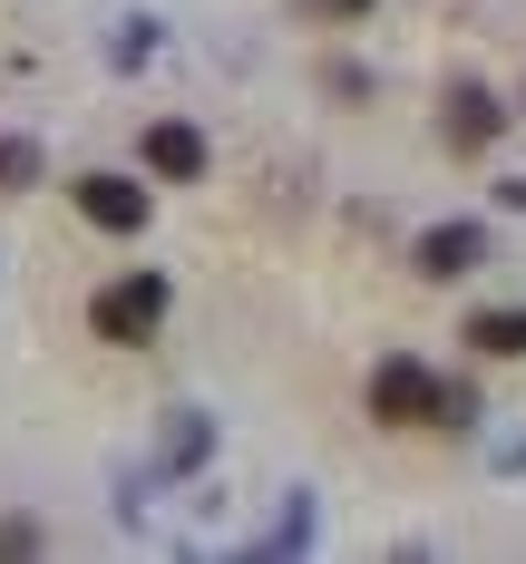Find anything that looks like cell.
Returning a JSON list of instances; mask_svg holds the SVG:
<instances>
[{"label":"cell","mask_w":526,"mask_h":564,"mask_svg":"<svg viewBox=\"0 0 526 564\" xmlns=\"http://www.w3.org/2000/svg\"><path fill=\"white\" fill-rule=\"evenodd\" d=\"M157 322H167V282L157 273H127V282H108V292L88 302V332L98 340H147Z\"/></svg>","instance_id":"obj_1"},{"label":"cell","mask_w":526,"mask_h":564,"mask_svg":"<svg viewBox=\"0 0 526 564\" xmlns=\"http://www.w3.org/2000/svg\"><path fill=\"white\" fill-rule=\"evenodd\" d=\"M68 195H78V215L98 234H147V185L137 175H78Z\"/></svg>","instance_id":"obj_2"},{"label":"cell","mask_w":526,"mask_h":564,"mask_svg":"<svg viewBox=\"0 0 526 564\" xmlns=\"http://www.w3.org/2000/svg\"><path fill=\"white\" fill-rule=\"evenodd\" d=\"M429 399H439V380H429L409 350H390V360L371 370V409H380V419H400V429H409V419H429Z\"/></svg>","instance_id":"obj_3"},{"label":"cell","mask_w":526,"mask_h":564,"mask_svg":"<svg viewBox=\"0 0 526 564\" xmlns=\"http://www.w3.org/2000/svg\"><path fill=\"white\" fill-rule=\"evenodd\" d=\"M137 156H147V175H167V185H195V175H205V137L175 127V117H157V127L137 137Z\"/></svg>","instance_id":"obj_4"},{"label":"cell","mask_w":526,"mask_h":564,"mask_svg":"<svg viewBox=\"0 0 526 564\" xmlns=\"http://www.w3.org/2000/svg\"><path fill=\"white\" fill-rule=\"evenodd\" d=\"M477 263H487V234H477V225L419 234V273H429V282H459V273H477Z\"/></svg>","instance_id":"obj_5"},{"label":"cell","mask_w":526,"mask_h":564,"mask_svg":"<svg viewBox=\"0 0 526 564\" xmlns=\"http://www.w3.org/2000/svg\"><path fill=\"white\" fill-rule=\"evenodd\" d=\"M497 127H507V117H497V98H487L477 78H459V88H449V147H459V156H477V147H497Z\"/></svg>","instance_id":"obj_6"},{"label":"cell","mask_w":526,"mask_h":564,"mask_svg":"<svg viewBox=\"0 0 526 564\" xmlns=\"http://www.w3.org/2000/svg\"><path fill=\"white\" fill-rule=\"evenodd\" d=\"M468 340H477L487 360H526V312H477V322H468Z\"/></svg>","instance_id":"obj_7"},{"label":"cell","mask_w":526,"mask_h":564,"mask_svg":"<svg viewBox=\"0 0 526 564\" xmlns=\"http://www.w3.org/2000/svg\"><path fill=\"white\" fill-rule=\"evenodd\" d=\"M40 175V147L30 137H0V185H30Z\"/></svg>","instance_id":"obj_8"},{"label":"cell","mask_w":526,"mask_h":564,"mask_svg":"<svg viewBox=\"0 0 526 564\" xmlns=\"http://www.w3.org/2000/svg\"><path fill=\"white\" fill-rule=\"evenodd\" d=\"M302 10H312V20H361L371 0H302Z\"/></svg>","instance_id":"obj_9"}]
</instances>
